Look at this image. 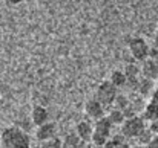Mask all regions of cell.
Here are the masks:
<instances>
[{
  "instance_id": "4",
  "label": "cell",
  "mask_w": 158,
  "mask_h": 148,
  "mask_svg": "<svg viewBox=\"0 0 158 148\" xmlns=\"http://www.w3.org/2000/svg\"><path fill=\"white\" fill-rule=\"evenodd\" d=\"M117 98H118V87H115L109 80L103 81L95 90V99L102 102L105 107H110L112 104H115Z\"/></svg>"
},
{
  "instance_id": "18",
  "label": "cell",
  "mask_w": 158,
  "mask_h": 148,
  "mask_svg": "<svg viewBox=\"0 0 158 148\" xmlns=\"http://www.w3.org/2000/svg\"><path fill=\"white\" fill-rule=\"evenodd\" d=\"M155 48L158 49V34H157V37H155Z\"/></svg>"
},
{
  "instance_id": "10",
  "label": "cell",
  "mask_w": 158,
  "mask_h": 148,
  "mask_svg": "<svg viewBox=\"0 0 158 148\" xmlns=\"http://www.w3.org/2000/svg\"><path fill=\"white\" fill-rule=\"evenodd\" d=\"M141 75L143 78H148L151 81L158 80V60H152V58L144 60L141 64Z\"/></svg>"
},
{
  "instance_id": "5",
  "label": "cell",
  "mask_w": 158,
  "mask_h": 148,
  "mask_svg": "<svg viewBox=\"0 0 158 148\" xmlns=\"http://www.w3.org/2000/svg\"><path fill=\"white\" fill-rule=\"evenodd\" d=\"M127 49H129L132 58H134L135 61H144V60L149 58L151 48H149V45L146 43V40L141 38V37H132V38L127 41Z\"/></svg>"
},
{
  "instance_id": "9",
  "label": "cell",
  "mask_w": 158,
  "mask_h": 148,
  "mask_svg": "<svg viewBox=\"0 0 158 148\" xmlns=\"http://www.w3.org/2000/svg\"><path fill=\"white\" fill-rule=\"evenodd\" d=\"M57 136V124L48 121L46 124L40 125L35 128V139L39 142H43V141H48V139H52Z\"/></svg>"
},
{
  "instance_id": "15",
  "label": "cell",
  "mask_w": 158,
  "mask_h": 148,
  "mask_svg": "<svg viewBox=\"0 0 158 148\" xmlns=\"http://www.w3.org/2000/svg\"><path fill=\"white\" fill-rule=\"evenodd\" d=\"M149 130L154 133V134H158V118L157 119H152V121H149Z\"/></svg>"
},
{
  "instance_id": "13",
  "label": "cell",
  "mask_w": 158,
  "mask_h": 148,
  "mask_svg": "<svg viewBox=\"0 0 158 148\" xmlns=\"http://www.w3.org/2000/svg\"><path fill=\"white\" fill-rule=\"evenodd\" d=\"M115 87H123V86H126L127 84V76H126V73L123 72V70H114L112 73H110V80H109Z\"/></svg>"
},
{
  "instance_id": "6",
  "label": "cell",
  "mask_w": 158,
  "mask_h": 148,
  "mask_svg": "<svg viewBox=\"0 0 158 148\" xmlns=\"http://www.w3.org/2000/svg\"><path fill=\"white\" fill-rule=\"evenodd\" d=\"M85 113L91 121H98V119L106 116V107L102 102H98L95 98L89 99L85 104Z\"/></svg>"
},
{
  "instance_id": "17",
  "label": "cell",
  "mask_w": 158,
  "mask_h": 148,
  "mask_svg": "<svg viewBox=\"0 0 158 148\" xmlns=\"http://www.w3.org/2000/svg\"><path fill=\"white\" fill-rule=\"evenodd\" d=\"M8 5H19V3H22L23 0H5Z\"/></svg>"
},
{
  "instance_id": "7",
  "label": "cell",
  "mask_w": 158,
  "mask_h": 148,
  "mask_svg": "<svg viewBox=\"0 0 158 148\" xmlns=\"http://www.w3.org/2000/svg\"><path fill=\"white\" fill-rule=\"evenodd\" d=\"M146 121H152L158 118V84L154 87V92L151 93V98L148 101V104L144 105L143 115H141Z\"/></svg>"
},
{
  "instance_id": "2",
  "label": "cell",
  "mask_w": 158,
  "mask_h": 148,
  "mask_svg": "<svg viewBox=\"0 0 158 148\" xmlns=\"http://www.w3.org/2000/svg\"><path fill=\"white\" fill-rule=\"evenodd\" d=\"M146 128H148L146 119L140 115H134L126 118V121L120 125V134L124 136L127 141H137Z\"/></svg>"
},
{
  "instance_id": "14",
  "label": "cell",
  "mask_w": 158,
  "mask_h": 148,
  "mask_svg": "<svg viewBox=\"0 0 158 148\" xmlns=\"http://www.w3.org/2000/svg\"><path fill=\"white\" fill-rule=\"evenodd\" d=\"M39 148H63V141L58 139L57 136L52 139H48V141H43V142H39Z\"/></svg>"
},
{
  "instance_id": "1",
  "label": "cell",
  "mask_w": 158,
  "mask_h": 148,
  "mask_svg": "<svg viewBox=\"0 0 158 148\" xmlns=\"http://www.w3.org/2000/svg\"><path fill=\"white\" fill-rule=\"evenodd\" d=\"M0 148H31L29 134L20 127L9 125L0 133Z\"/></svg>"
},
{
  "instance_id": "16",
  "label": "cell",
  "mask_w": 158,
  "mask_h": 148,
  "mask_svg": "<svg viewBox=\"0 0 158 148\" xmlns=\"http://www.w3.org/2000/svg\"><path fill=\"white\" fill-rule=\"evenodd\" d=\"M144 148H158V134H155V136L151 139V142H149Z\"/></svg>"
},
{
  "instance_id": "3",
  "label": "cell",
  "mask_w": 158,
  "mask_h": 148,
  "mask_svg": "<svg viewBox=\"0 0 158 148\" xmlns=\"http://www.w3.org/2000/svg\"><path fill=\"white\" fill-rule=\"evenodd\" d=\"M112 127L114 124L107 119V116L94 121V136H92V145L95 148H105V145L112 138Z\"/></svg>"
},
{
  "instance_id": "8",
  "label": "cell",
  "mask_w": 158,
  "mask_h": 148,
  "mask_svg": "<svg viewBox=\"0 0 158 148\" xmlns=\"http://www.w3.org/2000/svg\"><path fill=\"white\" fill-rule=\"evenodd\" d=\"M75 134L86 144L92 142V136H94V122H91V119H83L77 124L75 127Z\"/></svg>"
},
{
  "instance_id": "11",
  "label": "cell",
  "mask_w": 158,
  "mask_h": 148,
  "mask_svg": "<svg viewBox=\"0 0 158 148\" xmlns=\"http://www.w3.org/2000/svg\"><path fill=\"white\" fill-rule=\"evenodd\" d=\"M31 121L35 127H40L49 121V113L43 105H34L31 110Z\"/></svg>"
},
{
  "instance_id": "12",
  "label": "cell",
  "mask_w": 158,
  "mask_h": 148,
  "mask_svg": "<svg viewBox=\"0 0 158 148\" xmlns=\"http://www.w3.org/2000/svg\"><path fill=\"white\" fill-rule=\"evenodd\" d=\"M107 119L114 124V125H121L124 121H126V113L123 111V110H120V108H117V107H114V108H110L109 111H107Z\"/></svg>"
}]
</instances>
